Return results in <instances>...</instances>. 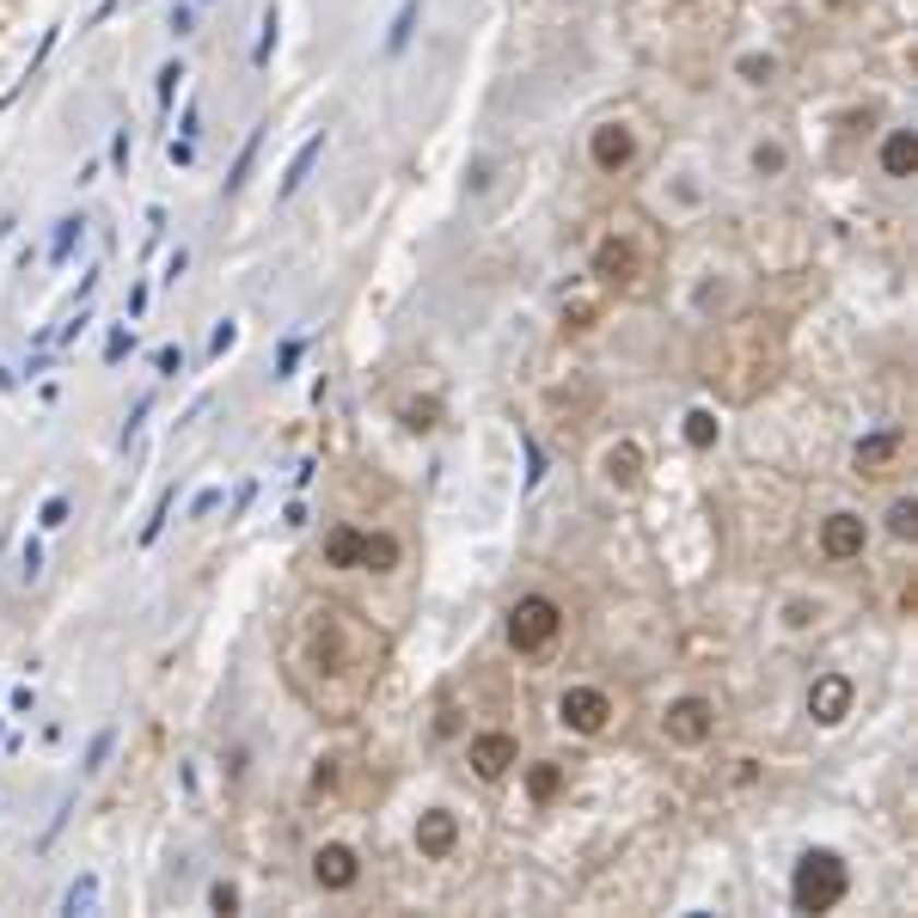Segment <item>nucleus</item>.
<instances>
[{
    "instance_id": "obj_11",
    "label": "nucleus",
    "mask_w": 918,
    "mask_h": 918,
    "mask_svg": "<svg viewBox=\"0 0 918 918\" xmlns=\"http://www.w3.org/2000/svg\"><path fill=\"white\" fill-rule=\"evenodd\" d=\"M453 839H460V821H453L448 809L422 814V826H417V845H422V857H448V851H453Z\"/></svg>"
},
{
    "instance_id": "obj_14",
    "label": "nucleus",
    "mask_w": 918,
    "mask_h": 918,
    "mask_svg": "<svg viewBox=\"0 0 918 918\" xmlns=\"http://www.w3.org/2000/svg\"><path fill=\"white\" fill-rule=\"evenodd\" d=\"M417 19H422V0H405V7H398V19H392V32H386V56H398V49L410 44Z\"/></svg>"
},
{
    "instance_id": "obj_29",
    "label": "nucleus",
    "mask_w": 918,
    "mask_h": 918,
    "mask_svg": "<svg viewBox=\"0 0 918 918\" xmlns=\"http://www.w3.org/2000/svg\"><path fill=\"white\" fill-rule=\"evenodd\" d=\"M208 901H215V913H239V887H234V882H215V894H208Z\"/></svg>"
},
{
    "instance_id": "obj_4",
    "label": "nucleus",
    "mask_w": 918,
    "mask_h": 918,
    "mask_svg": "<svg viewBox=\"0 0 918 918\" xmlns=\"http://www.w3.org/2000/svg\"><path fill=\"white\" fill-rule=\"evenodd\" d=\"M325 558L331 563H368V570H392V563H398V539H392V533H356V527H337L325 539Z\"/></svg>"
},
{
    "instance_id": "obj_7",
    "label": "nucleus",
    "mask_w": 918,
    "mask_h": 918,
    "mask_svg": "<svg viewBox=\"0 0 918 918\" xmlns=\"http://www.w3.org/2000/svg\"><path fill=\"white\" fill-rule=\"evenodd\" d=\"M863 545H870V527H863V514L839 509V514H826V521H821V551H826L833 563L863 558Z\"/></svg>"
},
{
    "instance_id": "obj_18",
    "label": "nucleus",
    "mask_w": 918,
    "mask_h": 918,
    "mask_svg": "<svg viewBox=\"0 0 918 918\" xmlns=\"http://www.w3.org/2000/svg\"><path fill=\"white\" fill-rule=\"evenodd\" d=\"M258 147H264V129H251V141L239 147V159H234V178H227V190H239L251 178V159H258Z\"/></svg>"
},
{
    "instance_id": "obj_20",
    "label": "nucleus",
    "mask_w": 918,
    "mask_h": 918,
    "mask_svg": "<svg viewBox=\"0 0 918 918\" xmlns=\"http://www.w3.org/2000/svg\"><path fill=\"white\" fill-rule=\"evenodd\" d=\"M887 171H894V178H906V171H913V135H906V129L887 141Z\"/></svg>"
},
{
    "instance_id": "obj_8",
    "label": "nucleus",
    "mask_w": 918,
    "mask_h": 918,
    "mask_svg": "<svg viewBox=\"0 0 918 918\" xmlns=\"http://www.w3.org/2000/svg\"><path fill=\"white\" fill-rule=\"evenodd\" d=\"M356 875H361V857L349 851V845H319V851H312V882L319 887L343 894V887H356Z\"/></svg>"
},
{
    "instance_id": "obj_31",
    "label": "nucleus",
    "mask_w": 918,
    "mask_h": 918,
    "mask_svg": "<svg viewBox=\"0 0 918 918\" xmlns=\"http://www.w3.org/2000/svg\"><path fill=\"white\" fill-rule=\"evenodd\" d=\"M184 270H190V251L178 246V251H171V264H166V282H178V276H184Z\"/></svg>"
},
{
    "instance_id": "obj_28",
    "label": "nucleus",
    "mask_w": 918,
    "mask_h": 918,
    "mask_svg": "<svg viewBox=\"0 0 918 918\" xmlns=\"http://www.w3.org/2000/svg\"><path fill=\"white\" fill-rule=\"evenodd\" d=\"M166 514H171V490H166V497H159L154 521H147V527H141V545H154V539H159V527H166Z\"/></svg>"
},
{
    "instance_id": "obj_26",
    "label": "nucleus",
    "mask_w": 918,
    "mask_h": 918,
    "mask_svg": "<svg viewBox=\"0 0 918 918\" xmlns=\"http://www.w3.org/2000/svg\"><path fill=\"white\" fill-rule=\"evenodd\" d=\"M62 521H68V497H49V502H44V514H37V527H49V533H56Z\"/></svg>"
},
{
    "instance_id": "obj_6",
    "label": "nucleus",
    "mask_w": 918,
    "mask_h": 918,
    "mask_svg": "<svg viewBox=\"0 0 918 918\" xmlns=\"http://www.w3.org/2000/svg\"><path fill=\"white\" fill-rule=\"evenodd\" d=\"M661 735H668L673 748H704L716 735V711L711 699H680L668 716H661Z\"/></svg>"
},
{
    "instance_id": "obj_2",
    "label": "nucleus",
    "mask_w": 918,
    "mask_h": 918,
    "mask_svg": "<svg viewBox=\"0 0 918 918\" xmlns=\"http://www.w3.org/2000/svg\"><path fill=\"white\" fill-rule=\"evenodd\" d=\"M845 887H851V875H845L839 857H833V851H809L802 863H796L790 901L802 906V913H833V906L845 901Z\"/></svg>"
},
{
    "instance_id": "obj_13",
    "label": "nucleus",
    "mask_w": 918,
    "mask_h": 918,
    "mask_svg": "<svg viewBox=\"0 0 918 918\" xmlns=\"http://www.w3.org/2000/svg\"><path fill=\"white\" fill-rule=\"evenodd\" d=\"M319 154H325V129H319V135H312L307 147H300V154L288 159V178H282V196H295V190L307 184V171H312V159H319Z\"/></svg>"
},
{
    "instance_id": "obj_24",
    "label": "nucleus",
    "mask_w": 918,
    "mask_h": 918,
    "mask_svg": "<svg viewBox=\"0 0 918 918\" xmlns=\"http://www.w3.org/2000/svg\"><path fill=\"white\" fill-rule=\"evenodd\" d=\"M234 337H239V325H234V319H220L215 337H208V356H227V349H234Z\"/></svg>"
},
{
    "instance_id": "obj_30",
    "label": "nucleus",
    "mask_w": 918,
    "mask_h": 918,
    "mask_svg": "<svg viewBox=\"0 0 918 918\" xmlns=\"http://www.w3.org/2000/svg\"><path fill=\"white\" fill-rule=\"evenodd\" d=\"M753 166H760V171H778V166H784V147H753Z\"/></svg>"
},
{
    "instance_id": "obj_9",
    "label": "nucleus",
    "mask_w": 918,
    "mask_h": 918,
    "mask_svg": "<svg viewBox=\"0 0 918 918\" xmlns=\"http://www.w3.org/2000/svg\"><path fill=\"white\" fill-rule=\"evenodd\" d=\"M809 711H814V723H845L851 716V680L845 673H821V680L809 685Z\"/></svg>"
},
{
    "instance_id": "obj_27",
    "label": "nucleus",
    "mask_w": 918,
    "mask_h": 918,
    "mask_svg": "<svg viewBox=\"0 0 918 918\" xmlns=\"http://www.w3.org/2000/svg\"><path fill=\"white\" fill-rule=\"evenodd\" d=\"M154 368H159V374H184V349H178V343H166V349L154 356Z\"/></svg>"
},
{
    "instance_id": "obj_21",
    "label": "nucleus",
    "mask_w": 918,
    "mask_h": 918,
    "mask_svg": "<svg viewBox=\"0 0 918 918\" xmlns=\"http://www.w3.org/2000/svg\"><path fill=\"white\" fill-rule=\"evenodd\" d=\"M276 32H282V13H276V7H264V37H258V56H251L258 68L270 62V49H276Z\"/></svg>"
},
{
    "instance_id": "obj_16",
    "label": "nucleus",
    "mask_w": 918,
    "mask_h": 918,
    "mask_svg": "<svg viewBox=\"0 0 918 918\" xmlns=\"http://www.w3.org/2000/svg\"><path fill=\"white\" fill-rule=\"evenodd\" d=\"M887 453H901V436H894V429H882L875 441H863V448H857V472H863V466H882Z\"/></svg>"
},
{
    "instance_id": "obj_25",
    "label": "nucleus",
    "mask_w": 918,
    "mask_h": 918,
    "mask_svg": "<svg viewBox=\"0 0 918 918\" xmlns=\"http://www.w3.org/2000/svg\"><path fill=\"white\" fill-rule=\"evenodd\" d=\"M178 80H184V62H166V68H159V105H171Z\"/></svg>"
},
{
    "instance_id": "obj_15",
    "label": "nucleus",
    "mask_w": 918,
    "mask_h": 918,
    "mask_svg": "<svg viewBox=\"0 0 918 918\" xmlns=\"http://www.w3.org/2000/svg\"><path fill=\"white\" fill-rule=\"evenodd\" d=\"M716 436H723V422L711 417V410H685V441H692V448H716Z\"/></svg>"
},
{
    "instance_id": "obj_1",
    "label": "nucleus",
    "mask_w": 918,
    "mask_h": 918,
    "mask_svg": "<svg viewBox=\"0 0 918 918\" xmlns=\"http://www.w3.org/2000/svg\"><path fill=\"white\" fill-rule=\"evenodd\" d=\"M386 668V643L337 600H307L288 624V680L325 723H356Z\"/></svg>"
},
{
    "instance_id": "obj_22",
    "label": "nucleus",
    "mask_w": 918,
    "mask_h": 918,
    "mask_svg": "<svg viewBox=\"0 0 918 918\" xmlns=\"http://www.w3.org/2000/svg\"><path fill=\"white\" fill-rule=\"evenodd\" d=\"M887 527H894V533H901V539H913V527H918V509H913V502H894V509H887Z\"/></svg>"
},
{
    "instance_id": "obj_12",
    "label": "nucleus",
    "mask_w": 918,
    "mask_h": 918,
    "mask_svg": "<svg viewBox=\"0 0 918 918\" xmlns=\"http://www.w3.org/2000/svg\"><path fill=\"white\" fill-rule=\"evenodd\" d=\"M607 478L619 484V490H631V484L643 478V448L637 441H619V448L607 453Z\"/></svg>"
},
{
    "instance_id": "obj_17",
    "label": "nucleus",
    "mask_w": 918,
    "mask_h": 918,
    "mask_svg": "<svg viewBox=\"0 0 918 918\" xmlns=\"http://www.w3.org/2000/svg\"><path fill=\"white\" fill-rule=\"evenodd\" d=\"M93 901H98V875L86 870L74 887H68V901H62V906H68V913H93Z\"/></svg>"
},
{
    "instance_id": "obj_32",
    "label": "nucleus",
    "mask_w": 918,
    "mask_h": 918,
    "mask_svg": "<svg viewBox=\"0 0 918 918\" xmlns=\"http://www.w3.org/2000/svg\"><path fill=\"white\" fill-rule=\"evenodd\" d=\"M129 343H135L129 331H110V349H105V356H110V361H123V349H129Z\"/></svg>"
},
{
    "instance_id": "obj_23",
    "label": "nucleus",
    "mask_w": 918,
    "mask_h": 918,
    "mask_svg": "<svg viewBox=\"0 0 918 918\" xmlns=\"http://www.w3.org/2000/svg\"><path fill=\"white\" fill-rule=\"evenodd\" d=\"M110 748H117V729H98V735H93V748H86V765H80V772H98Z\"/></svg>"
},
{
    "instance_id": "obj_19",
    "label": "nucleus",
    "mask_w": 918,
    "mask_h": 918,
    "mask_svg": "<svg viewBox=\"0 0 918 918\" xmlns=\"http://www.w3.org/2000/svg\"><path fill=\"white\" fill-rule=\"evenodd\" d=\"M86 234V220L80 215H68L62 227H56V246H49V258H56V264H68V251H74V239Z\"/></svg>"
},
{
    "instance_id": "obj_3",
    "label": "nucleus",
    "mask_w": 918,
    "mask_h": 918,
    "mask_svg": "<svg viewBox=\"0 0 918 918\" xmlns=\"http://www.w3.org/2000/svg\"><path fill=\"white\" fill-rule=\"evenodd\" d=\"M558 631H563V607L551 600V594H521L509 607V643L521 655H539V649H551L558 643Z\"/></svg>"
},
{
    "instance_id": "obj_10",
    "label": "nucleus",
    "mask_w": 918,
    "mask_h": 918,
    "mask_svg": "<svg viewBox=\"0 0 918 918\" xmlns=\"http://www.w3.org/2000/svg\"><path fill=\"white\" fill-rule=\"evenodd\" d=\"M466 760L478 765V778H490V784H497L502 772H509V765H521V748H514V735H472Z\"/></svg>"
},
{
    "instance_id": "obj_5",
    "label": "nucleus",
    "mask_w": 918,
    "mask_h": 918,
    "mask_svg": "<svg viewBox=\"0 0 918 918\" xmlns=\"http://www.w3.org/2000/svg\"><path fill=\"white\" fill-rule=\"evenodd\" d=\"M558 723L563 729H576V735H600L612 723V699L600 692V685H570L558 699Z\"/></svg>"
},
{
    "instance_id": "obj_33",
    "label": "nucleus",
    "mask_w": 918,
    "mask_h": 918,
    "mask_svg": "<svg viewBox=\"0 0 918 918\" xmlns=\"http://www.w3.org/2000/svg\"><path fill=\"white\" fill-rule=\"evenodd\" d=\"M558 790V772H533V796H551Z\"/></svg>"
}]
</instances>
